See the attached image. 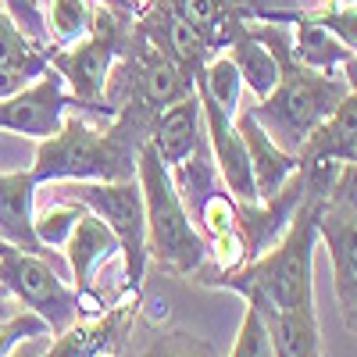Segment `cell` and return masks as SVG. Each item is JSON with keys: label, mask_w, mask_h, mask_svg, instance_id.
<instances>
[{"label": "cell", "mask_w": 357, "mask_h": 357, "mask_svg": "<svg viewBox=\"0 0 357 357\" xmlns=\"http://www.w3.org/2000/svg\"><path fill=\"white\" fill-rule=\"evenodd\" d=\"M229 357H275V347H272V333H268L264 318L247 304L243 311V321H240V333H236V343L229 350Z\"/></svg>", "instance_id": "cell-24"}, {"label": "cell", "mask_w": 357, "mask_h": 357, "mask_svg": "<svg viewBox=\"0 0 357 357\" xmlns=\"http://www.w3.org/2000/svg\"><path fill=\"white\" fill-rule=\"evenodd\" d=\"M47 340H50V336H36V340H25V343H22V347H18V350H15L11 357H43V347H47Z\"/></svg>", "instance_id": "cell-29"}, {"label": "cell", "mask_w": 357, "mask_h": 357, "mask_svg": "<svg viewBox=\"0 0 357 357\" xmlns=\"http://www.w3.org/2000/svg\"><path fill=\"white\" fill-rule=\"evenodd\" d=\"M197 86H200L211 100H218V104H222V111H229V114L240 111L243 79H240V68L232 65V57H229V54H225V57H211V61H207V65L200 68Z\"/></svg>", "instance_id": "cell-21"}, {"label": "cell", "mask_w": 357, "mask_h": 357, "mask_svg": "<svg viewBox=\"0 0 357 357\" xmlns=\"http://www.w3.org/2000/svg\"><path fill=\"white\" fill-rule=\"evenodd\" d=\"M293 57L307 68H318V72H336L350 50L340 43V36L333 29H325L314 15H296V25H293Z\"/></svg>", "instance_id": "cell-18"}, {"label": "cell", "mask_w": 357, "mask_h": 357, "mask_svg": "<svg viewBox=\"0 0 357 357\" xmlns=\"http://www.w3.org/2000/svg\"><path fill=\"white\" fill-rule=\"evenodd\" d=\"M247 33L254 40H261L279 61L275 89L264 100H257V107H250V111L264 126L268 136H272L279 146H286L289 154H296L304 146V139L350 93V86L336 72H318V68H307V65L296 61L293 57V33L282 29L279 22L247 25Z\"/></svg>", "instance_id": "cell-2"}, {"label": "cell", "mask_w": 357, "mask_h": 357, "mask_svg": "<svg viewBox=\"0 0 357 357\" xmlns=\"http://www.w3.org/2000/svg\"><path fill=\"white\" fill-rule=\"evenodd\" d=\"M4 8L11 11V18L25 29L29 36H33L36 43H43V47H50L47 43V25H43V11H40V4L36 0H4Z\"/></svg>", "instance_id": "cell-27"}, {"label": "cell", "mask_w": 357, "mask_h": 357, "mask_svg": "<svg viewBox=\"0 0 357 357\" xmlns=\"http://www.w3.org/2000/svg\"><path fill=\"white\" fill-rule=\"evenodd\" d=\"M36 336H50V329H47V321L33 311L0 318V357H11L25 340H36Z\"/></svg>", "instance_id": "cell-25"}, {"label": "cell", "mask_w": 357, "mask_h": 357, "mask_svg": "<svg viewBox=\"0 0 357 357\" xmlns=\"http://www.w3.org/2000/svg\"><path fill=\"white\" fill-rule=\"evenodd\" d=\"M139 33L151 40L154 47H161L172 61L183 68L193 82H197V75H200V68L211 61V40H207L200 29L193 25V22H186V18H178L175 11H168L165 4L154 11V18L146 22Z\"/></svg>", "instance_id": "cell-13"}, {"label": "cell", "mask_w": 357, "mask_h": 357, "mask_svg": "<svg viewBox=\"0 0 357 357\" xmlns=\"http://www.w3.org/2000/svg\"><path fill=\"white\" fill-rule=\"evenodd\" d=\"M57 197L82 204L86 211H93L111 232L118 247H122V279H126V293H139L143 289V275H146V215H143V193L136 178L126 183H54Z\"/></svg>", "instance_id": "cell-6"}, {"label": "cell", "mask_w": 357, "mask_h": 357, "mask_svg": "<svg viewBox=\"0 0 357 357\" xmlns=\"http://www.w3.org/2000/svg\"><path fill=\"white\" fill-rule=\"evenodd\" d=\"M268 333H272L275 357H321V333L318 314L307 311H286V314H261Z\"/></svg>", "instance_id": "cell-19"}, {"label": "cell", "mask_w": 357, "mask_h": 357, "mask_svg": "<svg viewBox=\"0 0 357 357\" xmlns=\"http://www.w3.org/2000/svg\"><path fill=\"white\" fill-rule=\"evenodd\" d=\"M232 57V65L240 68V79L243 86L250 89V93L257 100H264L268 93L275 89L279 82V61L272 57V50H268L261 40H254L247 33V25L243 22H232V29L225 33V43H222Z\"/></svg>", "instance_id": "cell-17"}, {"label": "cell", "mask_w": 357, "mask_h": 357, "mask_svg": "<svg viewBox=\"0 0 357 357\" xmlns=\"http://www.w3.org/2000/svg\"><path fill=\"white\" fill-rule=\"evenodd\" d=\"M68 107H72V97L65 93L61 75L50 68L36 82H29L25 89L0 100V132H15L40 143L61 129Z\"/></svg>", "instance_id": "cell-8"}, {"label": "cell", "mask_w": 357, "mask_h": 357, "mask_svg": "<svg viewBox=\"0 0 357 357\" xmlns=\"http://www.w3.org/2000/svg\"><path fill=\"white\" fill-rule=\"evenodd\" d=\"M82 211H86L82 204L65 200V197H57V200L47 207V211H40L36 222H33V229H36V240L43 243V250H61L65 240H68V232L75 229V222H79Z\"/></svg>", "instance_id": "cell-23"}, {"label": "cell", "mask_w": 357, "mask_h": 357, "mask_svg": "<svg viewBox=\"0 0 357 357\" xmlns=\"http://www.w3.org/2000/svg\"><path fill=\"white\" fill-rule=\"evenodd\" d=\"M329 4H336V8H350V4H357V0H329Z\"/></svg>", "instance_id": "cell-31"}, {"label": "cell", "mask_w": 357, "mask_h": 357, "mask_svg": "<svg viewBox=\"0 0 357 357\" xmlns=\"http://www.w3.org/2000/svg\"><path fill=\"white\" fill-rule=\"evenodd\" d=\"M165 8L175 11L178 18L193 22L211 40V47H222L225 33L232 29V18H225V11H222V0H165Z\"/></svg>", "instance_id": "cell-22"}, {"label": "cell", "mask_w": 357, "mask_h": 357, "mask_svg": "<svg viewBox=\"0 0 357 357\" xmlns=\"http://www.w3.org/2000/svg\"><path fill=\"white\" fill-rule=\"evenodd\" d=\"M197 97H200V114H204V136L211 143V154H215V168L222 175L225 190L236 197V204H257V190H254V175H250V158H247V146L243 136L236 129L232 114L222 111L218 100H211L197 86Z\"/></svg>", "instance_id": "cell-10"}, {"label": "cell", "mask_w": 357, "mask_h": 357, "mask_svg": "<svg viewBox=\"0 0 357 357\" xmlns=\"http://www.w3.org/2000/svg\"><path fill=\"white\" fill-rule=\"evenodd\" d=\"M139 318V293H126L118 304H104L72 321L65 333L47 340L43 357H114L122 343L132 336Z\"/></svg>", "instance_id": "cell-7"}, {"label": "cell", "mask_w": 357, "mask_h": 357, "mask_svg": "<svg viewBox=\"0 0 357 357\" xmlns=\"http://www.w3.org/2000/svg\"><path fill=\"white\" fill-rule=\"evenodd\" d=\"M136 183L143 193V215H146V254L158 257L161 268L172 275H197L207 261V243L186 211L183 193H178L172 168L146 139L136 158Z\"/></svg>", "instance_id": "cell-3"}, {"label": "cell", "mask_w": 357, "mask_h": 357, "mask_svg": "<svg viewBox=\"0 0 357 357\" xmlns=\"http://www.w3.org/2000/svg\"><path fill=\"white\" fill-rule=\"evenodd\" d=\"M318 240L333 257V289L340 318L357 336V215L325 200L318 211Z\"/></svg>", "instance_id": "cell-9"}, {"label": "cell", "mask_w": 357, "mask_h": 357, "mask_svg": "<svg viewBox=\"0 0 357 357\" xmlns=\"http://www.w3.org/2000/svg\"><path fill=\"white\" fill-rule=\"evenodd\" d=\"M325 29H333V33L340 36V43L350 50V54H357V4H350V8H336V4H325L321 11H311Z\"/></svg>", "instance_id": "cell-26"}, {"label": "cell", "mask_w": 357, "mask_h": 357, "mask_svg": "<svg viewBox=\"0 0 357 357\" xmlns=\"http://www.w3.org/2000/svg\"><path fill=\"white\" fill-rule=\"evenodd\" d=\"M36 178L33 172H0V240H8L22 250H36V254H50L43 250V243L36 240Z\"/></svg>", "instance_id": "cell-14"}, {"label": "cell", "mask_w": 357, "mask_h": 357, "mask_svg": "<svg viewBox=\"0 0 357 357\" xmlns=\"http://www.w3.org/2000/svg\"><path fill=\"white\" fill-rule=\"evenodd\" d=\"M200 126H204V114H200V97H197V86H193L190 97L158 111L154 126H151V146L161 154V161L168 168H175L200 146V139H204Z\"/></svg>", "instance_id": "cell-15"}, {"label": "cell", "mask_w": 357, "mask_h": 357, "mask_svg": "<svg viewBox=\"0 0 357 357\" xmlns=\"http://www.w3.org/2000/svg\"><path fill=\"white\" fill-rule=\"evenodd\" d=\"M97 0H47L43 25H47V43L50 47H68L89 33Z\"/></svg>", "instance_id": "cell-20"}, {"label": "cell", "mask_w": 357, "mask_h": 357, "mask_svg": "<svg viewBox=\"0 0 357 357\" xmlns=\"http://www.w3.org/2000/svg\"><path fill=\"white\" fill-rule=\"evenodd\" d=\"M61 254H65V261H68L72 286H75L82 296H89L93 304H104L100 296H97V289H93V279H97V272H100V264H107V261H114V257L122 261V247H118L114 232H111L93 211H82L79 222H75V229L68 232Z\"/></svg>", "instance_id": "cell-12"}, {"label": "cell", "mask_w": 357, "mask_h": 357, "mask_svg": "<svg viewBox=\"0 0 357 357\" xmlns=\"http://www.w3.org/2000/svg\"><path fill=\"white\" fill-rule=\"evenodd\" d=\"M154 111L126 104L111 129H93L79 114H65L61 129L36 143L33 178L40 183H126L136 178L139 146L151 139Z\"/></svg>", "instance_id": "cell-1"}, {"label": "cell", "mask_w": 357, "mask_h": 357, "mask_svg": "<svg viewBox=\"0 0 357 357\" xmlns=\"http://www.w3.org/2000/svg\"><path fill=\"white\" fill-rule=\"evenodd\" d=\"M0 289H8L15 301H22L25 311L40 314L50 336L65 333L82 314L104 307L82 296L72 282H65V275L50 264L47 254L22 250L8 240H0Z\"/></svg>", "instance_id": "cell-5"}, {"label": "cell", "mask_w": 357, "mask_h": 357, "mask_svg": "<svg viewBox=\"0 0 357 357\" xmlns=\"http://www.w3.org/2000/svg\"><path fill=\"white\" fill-rule=\"evenodd\" d=\"M232 122H236V129H240L243 146H247V158H250V175H254L257 204L261 200H272L275 193H282L293 183V175L301 172V158L289 154L286 146H279L272 136H268L250 107H240V111L232 114Z\"/></svg>", "instance_id": "cell-11"}, {"label": "cell", "mask_w": 357, "mask_h": 357, "mask_svg": "<svg viewBox=\"0 0 357 357\" xmlns=\"http://www.w3.org/2000/svg\"><path fill=\"white\" fill-rule=\"evenodd\" d=\"M325 200H333V204H340V207H347V211L357 215V161L340 165L336 183H333V190H329Z\"/></svg>", "instance_id": "cell-28"}, {"label": "cell", "mask_w": 357, "mask_h": 357, "mask_svg": "<svg viewBox=\"0 0 357 357\" xmlns=\"http://www.w3.org/2000/svg\"><path fill=\"white\" fill-rule=\"evenodd\" d=\"M340 75L347 79V86H350V93H357V54H350L347 61L340 65Z\"/></svg>", "instance_id": "cell-30"}, {"label": "cell", "mask_w": 357, "mask_h": 357, "mask_svg": "<svg viewBox=\"0 0 357 357\" xmlns=\"http://www.w3.org/2000/svg\"><path fill=\"white\" fill-rule=\"evenodd\" d=\"M129 36L132 33L126 29V18H118L111 4H97L89 33L82 40L47 50L50 68L61 75L65 93L72 97V107L114 114L107 107V86H111V72L118 65V57H122V47L129 43Z\"/></svg>", "instance_id": "cell-4"}, {"label": "cell", "mask_w": 357, "mask_h": 357, "mask_svg": "<svg viewBox=\"0 0 357 357\" xmlns=\"http://www.w3.org/2000/svg\"><path fill=\"white\" fill-rule=\"evenodd\" d=\"M296 158H301V165H311V161L350 165V161H357V93H347L336 104V111L304 139Z\"/></svg>", "instance_id": "cell-16"}]
</instances>
